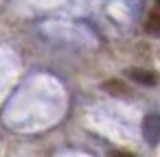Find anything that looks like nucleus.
Segmentation results:
<instances>
[{
	"mask_svg": "<svg viewBox=\"0 0 160 157\" xmlns=\"http://www.w3.org/2000/svg\"><path fill=\"white\" fill-rule=\"evenodd\" d=\"M140 131H142V137L149 146H158V142H160V116L158 113H147L142 118Z\"/></svg>",
	"mask_w": 160,
	"mask_h": 157,
	"instance_id": "obj_1",
	"label": "nucleus"
},
{
	"mask_svg": "<svg viewBox=\"0 0 160 157\" xmlns=\"http://www.w3.org/2000/svg\"><path fill=\"white\" fill-rule=\"evenodd\" d=\"M156 5H158V7H160V0H156Z\"/></svg>",
	"mask_w": 160,
	"mask_h": 157,
	"instance_id": "obj_6",
	"label": "nucleus"
},
{
	"mask_svg": "<svg viewBox=\"0 0 160 157\" xmlns=\"http://www.w3.org/2000/svg\"><path fill=\"white\" fill-rule=\"evenodd\" d=\"M110 157H134L132 153H127V150H112L110 153Z\"/></svg>",
	"mask_w": 160,
	"mask_h": 157,
	"instance_id": "obj_5",
	"label": "nucleus"
},
{
	"mask_svg": "<svg viewBox=\"0 0 160 157\" xmlns=\"http://www.w3.org/2000/svg\"><path fill=\"white\" fill-rule=\"evenodd\" d=\"M103 90H105L108 94H112V96H118V98H127V96H129V87H127L125 83L116 81V79L105 81V83H103Z\"/></svg>",
	"mask_w": 160,
	"mask_h": 157,
	"instance_id": "obj_3",
	"label": "nucleus"
},
{
	"mask_svg": "<svg viewBox=\"0 0 160 157\" xmlns=\"http://www.w3.org/2000/svg\"><path fill=\"white\" fill-rule=\"evenodd\" d=\"M145 33L151 37H160V11L149 13V18L145 22Z\"/></svg>",
	"mask_w": 160,
	"mask_h": 157,
	"instance_id": "obj_4",
	"label": "nucleus"
},
{
	"mask_svg": "<svg viewBox=\"0 0 160 157\" xmlns=\"http://www.w3.org/2000/svg\"><path fill=\"white\" fill-rule=\"evenodd\" d=\"M125 72H127V76H129L132 81H136L138 85H147V87H153V85H158V83H160V74H158V72H153V70L129 68V70H125Z\"/></svg>",
	"mask_w": 160,
	"mask_h": 157,
	"instance_id": "obj_2",
	"label": "nucleus"
}]
</instances>
